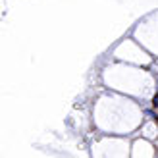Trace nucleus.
I'll list each match as a JSON object with an SVG mask.
<instances>
[{
  "instance_id": "nucleus-1",
  "label": "nucleus",
  "mask_w": 158,
  "mask_h": 158,
  "mask_svg": "<svg viewBox=\"0 0 158 158\" xmlns=\"http://www.w3.org/2000/svg\"><path fill=\"white\" fill-rule=\"evenodd\" d=\"M145 114H147V116H148V118H156V114H154V112H152V110H145Z\"/></svg>"
}]
</instances>
